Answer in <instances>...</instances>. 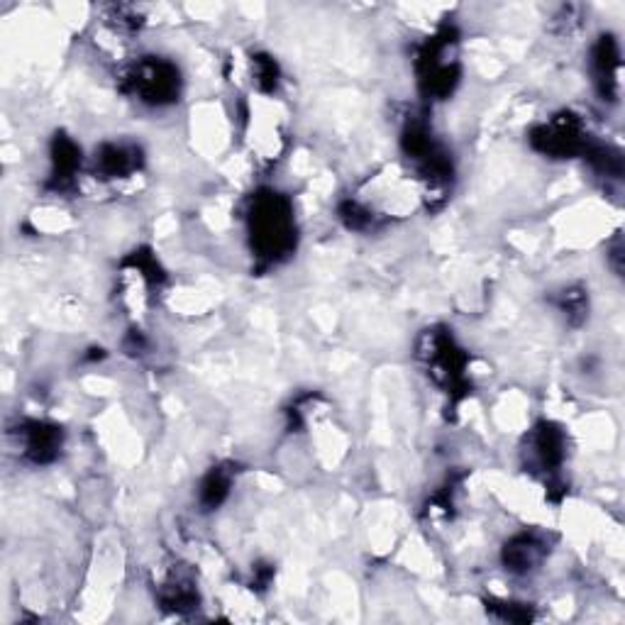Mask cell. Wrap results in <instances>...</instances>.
Here are the masks:
<instances>
[{"label":"cell","instance_id":"1","mask_svg":"<svg viewBox=\"0 0 625 625\" xmlns=\"http://www.w3.org/2000/svg\"><path fill=\"white\" fill-rule=\"evenodd\" d=\"M252 228V245L259 257L276 262L286 257L296 245L293 235V210L291 203L284 196L276 193H264L257 196L250 218Z\"/></svg>","mask_w":625,"mask_h":625},{"label":"cell","instance_id":"2","mask_svg":"<svg viewBox=\"0 0 625 625\" xmlns=\"http://www.w3.org/2000/svg\"><path fill=\"white\" fill-rule=\"evenodd\" d=\"M132 91L140 96V101L149 105H167L176 101L181 88L179 69L164 59H142L140 64L132 69Z\"/></svg>","mask_w":625,"mask_h":625},{"label":"cell","instance_id":"3","mask_svg":"<svg viewBox=\"0 0 625 625\" xmlns=\"http://www.w3.org/2000/svg\"><path fill=\"white\" fill-rule=\"evenodd\" d=\"M594 74L601 96L613 101L618 91V76H621V49L611 35L601 37L594 47Z\"/></svg>","mask_w":625,"mask_h":625},{"label":"cell","instance_id":"4","mask_svg":"<svg viewBox=\"0 0 625 625\" xmlns=\"http://www.w3.org/2000/svg\"><path fill=\"white\" fill-rule=\"evenodd\" d=\"M542 552V542L535 535H518L511 545H506L503 562L511 572H530L542 560Z\"/></svg>","mask_w":625,"mask_h":625},{"label":"cell","instance_id":"5","mask_svg":"<svg viewBox=\"0 0 625 625\" xmlns=\"http://www.w3.org/2000/svg\"><path fill=\"white\" fill-rule=\"evenodd\" d=\"M135 157V149H127L123 145H105L101 149V157H96V164L101 169V174L110 176V179H118V176L130 174L137 167Z\"/></svg>","mask_w":625,"mask_h":625},{"label":"cell","instance_id":"6","mask_svg":"<svg viewBox=\"0 0 625 625\" xmlns=\"http://www.w3.org/2000/svg\"><path fill=\"white\" fill-rule=\"evenodd\" d=\"M228 491H230V474L225 472H210L201 484V501L203 506L215 508L220 506L225 499H228Z\"/></svg>","mask_w":625,"mask_h":625}]
</instances>
